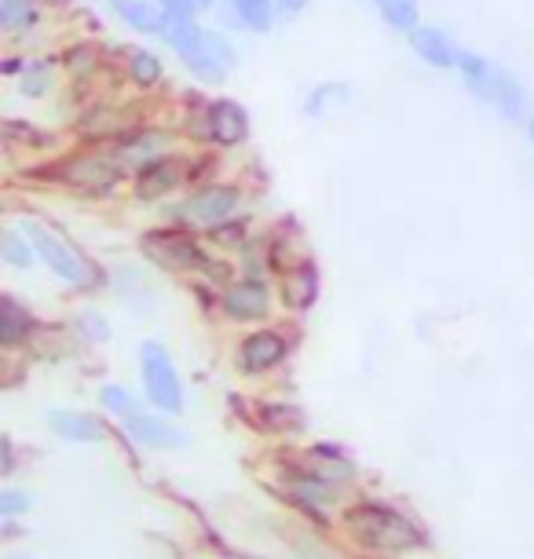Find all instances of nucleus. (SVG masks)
Wrapping results in <instances>:
<instances>
[{
    "label": "nucleus",
    "mask_w": 534,
    "mask_h": 559,
    "mask_svg": "<svg viewBox=\"0 0 534 559\" xmlns=\"http://www.w3.org/2000/svg\"><path fill=\"white\" fill-rule=\"evenodd\" d=\"M348 531L359 537V545L377 552H406L422 545V531L406 515L384 509V504H359L348 512Z\"/></svg>",
    "instance_id": "f257e3e1"
},
{
    "label": "nucleus",
    "mask_w": 534,
    "mask_h": 559,
    "mask_svg": "<svg viewBox=\"0 0 534 559\" xmlns=\"http://www.w3.org/2000/svg\"><path fill=\"white\" fill-rule=\"evenodd\" d=\"M169 45L180 51L202 81H224V70L232 67L235 51L224 45V37L202 34L191 19H173L169 26Z\"/></svg>",
    "instance_id": "f03ea898"
},
{
    "label": "nucleus",
    "mask_w": 534,
    "mask_h": 559,
    "mask_svg": "<svg viewBox=\"0 0 534 559\" xmlns=\"http://www.w3.org/2000/svg\"><path fill=\"white\" fill-rule=\"evenodd\" d=\"M143 384L154 406L169 409V414H176V409L183 406L176 366L169 362V355H165L158 344H143Z\"/></svg>",
    "instance_id": "7ed1b4c3"
},
{
    "label": "nucleus",
    "mask_w": 534,
    "mask_h": 559,
    "mask_svg": "<svg viewBox=\"0 0 534 559\" xmlns=\"http://www.w3.org/2000/svg\"><path fill=\"white\" fill-rule=\"evenodd\" d=\"M23 235L34 241L37 257L45 260L48 267L59 274V278H67L70 286H85V282H88L85 263H81L67 246H62V238H56L48 227H40V224H23Z\"/></svg>",
    "instance_id": "20e7f679"
},
{
    "label": "nucleus",
    "mask_w": 534,
    "mask_h": 559,
    "mask_svg": "<svg viewBox=\"0 0 534 559\" xmlns=\"http://www.w3.org/2000/svg\"><path fill=\"white\" fill-rule=\"evenodd\" d=\"M143 252L154 263L169 271H187V267H205V252L194 246L191 238L176 235V230H154L143 238Z\"/></svg>",
    "instance_id": "39448f33"
},
{
    "label": "nucleus",
    "mask_w": 534,
    "mask_h": 559,
    "mask_svg": "<svg viewBox=\"0 0 534 559\" xmlns=\"http://www.w3.org/2000/svg\"><path fill=\"white\" fill-rule=\"evenodd\" d=\"M235 205H238L235 187H205V191H198L194 198H187L176 213L183 219H194V224H219V219H227L235 213Z\"/></svg>",
    "instance_id": "423d86ee"
},
{
    "label": "nucleus",
    "mask_w": 534,
    "mask_h": 559,
    "mask_svg": "<svg viewBox=\"0 0 534 559\" xmlns=\"http://www.w3.org/2000/svg\"><path fill=\"white\" fill-rule=\"evenodd\" d=\"M124 428H129V436L135 442H143V447H180V442H187L183 431H176L173 425H165L158 417H143L140 409L124 414Z\"/></svg>",
    "instance_id": "0eeeda50"
},
{
    "label": "nucleus",
    "mask_w": 534,
    "mask_h": 559,
    "mask_svg": "<svg viewBox=\"0 0 534 559\" xmlns=\"http://www.w3.org/2000/svg\"><path fill=\"white\" fill-rule=\"evenodd\" d=\"M246 110L235 107L232 99H219L209 107V135H213L216 143H242L246 140Z\"/></svg>",
    "instance_id": "6e6552de"
},
{
    "label": "nucleus",
    "mask_w": 534,
    "mask_h": 559,
    "mask_svg": "<svg viewBox=\"0 0 534 559\" xmlns=\"http://www.w3.org/2000/svg\"><path fill=\"white\" fill-rule=\"evenodd\" d=\"M227 314L238 322H253V319H264L268 314V289L260 282H238V286L227 289Z\"/></svg>",
    "instance_id": "1a4fd4ad"
},
{
    "label": "nucleus",
    "mask_w": 534,
    "mask_h": 559,
    "mask_svg": "<svg viewBox=\"0 0 534 559\" xmlns=\"http://www.w3.org/2000/svg\"><path fill=\"white\" fill-rule=\"evenodd\" d=\"M62 176L70 183L85 187V191H107V187H114V179L121 176V168H114L107 157H78Z\"/></svg>",
    "instance_id": "9d476101"
},
{
    "label": "nucleus",
    "mask_w": 534,
    "mask_h": 559,
    "mask_svg": "<svg viewBox=\"0 0 534 559\" xmlns=\"http://www.w3.org/2000/svg\"><path fill=\"white\" fill-rule=\"evenodd\" d=\"M282 355H286V341L278 333H253L242 344V366L249 373H260V369L282 362Z\"/></svg>",
    "instance_id": "9b49d317"
},
{
    "label": "nucleus",
    "mask_w": 534,
    "mask_h": 559,
    "mask_svg": "<svg viewBox=\"0 0 534 559\" xmlns=\"http://www.w3.org/2000/svg\"><path fill=\"white\" fill-rule=\"evenodd\" d=\"M458 67H462L465 84L476 92L479 99L495 103V96H498V81H501V70H498V67H490V62H487V59H479V56H462V59H458Z\"/></svg>",
    "instance_id": "f8f14e48"
},
{
    "label": "nucleus",
    "mask_w": 534,
    "mask_h": 559,
    "mask_svg": "<svg viewBox=\"0 0 534 559\" xmlns=\"http://www.w3.org/2000/svg\"><path fill=\"white\" fill-rule=\"evenodd\" d=\"M110 4H114V12H118L132 29H140V34H162L165 29L162 8L151 4V0H110Z\"/></svg>",
    "instance_id": "ddd939ff"
},
{
    "label": "nucleus",
    "mask_w": 534,
    "mask_h": 559,
    "mask_svg": "<svg viewBox=\"0 0 534 559\" xmlns=\"http://www.w3.org/2000/svg\"><path fill=\"white\" fill-rule=\"evenodd\" d=\"M411 45H414V51L422 56L425 62H432V67H439V70H450L458 62V56L450 51V40L439 34V29H428V26H422V29H414L411 34Z\"/></svg>",
    "instance_id": "4468645a"
},
{
    "label": "nucleus",
    "mask_w": 534,
    "mask_h": 559,
    "mask_svg": "<svg viewBox=\"0 0 534 559\" xmlns=\"http://www.w3.org/2000/svg\"><path fill=\"white\" fill-rule=\"evenodd\" d=\"M180 183V168L169 157H162V162L146 165L140 173V187H135V194L140 198H162L165 191H173V187Z\"/></svg>",
    "instance_id": "2eb2a0df"
},
{
    "label": "nucleus",
    "mask_w": 534,
    "mask_h": 559,
    "mask_svg": "<svg viewBox=\"0 0 534 559\" xmlns=\"http://www.w3.org/2000/svg\"><path fill=\"white\" fill-rule=\"evenodd\" d=\"M51 428H56L62 439H73V442H99L103 439V425H99L96 417L70 414V409H59V414H51Z\"/></svg>",
    "instance_id": "dca6fc26"
},
{
    "label": "nucleus",
    "mask_w": 534,
    "mask_h": 559,
    "mask_svg": "<svg viewBox=\"0 0 534 559\" xmlns=\"http://www.w3.org/2000/svg\"><path fill=\"white\" fill-rule=\"evenodd\" d=\"M29 325H34L29 314L15 300H4V308H0V341H4V347L23 344L29 336Z\"/></svg>",
    "instance_id": "f3484780"
},
{
    "label": "nucleus",
    "mask_w": 534,
    "mask_h": 559,
    "mask_svg": "<svg viewBox=\"0 0 534 559\" xmlns=\"http://www.w3.org/2000/svg\"><path fill=\"white\" fill-rule=\"evenodd\" d=\"M316 289H319L316 267H300L297 274H293V278H286L289 308H308V304H316Z\"/></svg>",
    "instance_id": "a211bd4d"
},
{
    "label": "nucleus",
    "mask_w": 534,
    "mask_h": 559,
    "mask_svg": "<svg viewBox=\"0 0 534 559\" xmlns=\"http://www.w3.org/2000/svg\"><path fill=\"white\" fill-rule=\"evenodd\" d=\"M235 4V15H238V23L249 26V29H257V34H264V29H271V4L268 0H232Z\"/></svg>",
    "instance_id": "6ab92c4d"
},
{
    "label": "nucleus",
    "mask_w": 534,
    "mask_h": 559,
    "mask_svg": "<svg viewBox=\"0 0 534 559\" xmlns=\"http://www.w3.org/2000/svg\"><path fill=\"white\" fill-rule=\"evenodd\" d=\"M37 19L34 0H0V26L4 29H23Z\"/></svg>",
    "instance_id": "aec40b11"
},
{
    "label": "nucleus",
    "mask_w": 534,
    "mask_h": 559,
    "mask_svg": "<svg viewBox=\"0 0 534 559\" xmlns=\"http://www.w3.org/2000/svg\"><path fill=\"white\" fill-rule=\"evenodd\" d=\"M381 15L389 19L392 26L414 29V23H417V4H414V0H381Z\"/></svg>",
    "instance_id": "412c9836"
},
{
    "label": "nucleus",
    "mask_w": 534,
    "mask_h": 559,
    "mask_svg": "<svg viewBox=\"0 0 534 559\" xmlns=\"http://www.w3.org/2000/svg\"><path fill=\"white\" fill-rule=\"evenodd\" d=\"M129 70H132V81L135 84H154L162 78V62L151 56V51H135L132 62H129Z\"/></svg>",
    "instance_id": "4be33fe9"
},
{
    "label": "nucleus",
    "mask_w": 534,
    "mask_h": 559,
    "mask_svg": "<svg viewBox=\"0 0 534 559\" xmlns=\"http://www.w3.org/2000/svg\"><path fill=\"white\" fill-rule=\"evenodd\" d=\"M0 252H4V260L15 263V267H29V260H34V252H29V246L19 241V235H4V246H0Z\"/></svg>",
    "instance_id": "5701e85b"
},
{
    "label": "nucleus",
    "mask_w": 534,
    "mask_h": 559,
    "mask_svg": "<svg viewBox=\"0 0 534 559\" xmlns=\"http://www.w3.org/2000/svg\"><path fill=\"white\" fill-rule=\"evenodd\" d=\"M103 406L107 409H114V414H132V399H129V392L124 388H118V384H110V388H103Z\"/></svg>",
    "instance_id": "b1692460"
},
{
    "label": "nucleus",
    "mask_w": 534,
    "mask_h": 559,
    "mask_svg": "<svg viewBox=\"0 0 534 559\" xmlns=\"http://www.w3.org/2000/svg\"><path fill=\"white\" fill-rule=\"evenodd\" d=\"M23 509H29L26 493H19V490H4V493H0V512H4V515H19Z\"/></svg>",
    "instance_id": "393cba45"
},
{
    "label": "nucleus",
    "mask_w": 534,
    "mask_h": 559,
    "mask_svg": "<svg viewBox=\"0 0 534 559\" xmlns=\"http://www.w3.org/2000/svg\"><path fill=\"white\" fill-rule=\"evenodd\" d=\"M48 81H51V70H48V62H40V67H34V78L26 73V84H23V88L29 92V96H40V92L48 88Z\"/></svg>",
    "instance_id": "a878e982"
},
{
    "label": "nucleus",
    "mask_w": 534,
    "mask_h": 559,
    "mask_svg": "<svg viewBox=\"0 0 534 559\" xmlns=\"http://www.w3.org/2000/svg\"><path fill=\"white\" fill-rule=\"evenodd\" d=\"M344 88H319L316 96H311V103H308V114H319V110H327L330 103H333V96H341Z\"/></svg>",
    "instance_id": "bb28decb"
},
{
    "label": "nucleus",
    "mask_w": 534,
    "mask_h": 559,
    "mask_svg": "<svg viewBox=\"0 0 534 559\" xmlns=\"http://www.w3.org/2000/svg\"><path fill=\"white\" fill-rule=\"evenodd\" d=\"M162 4L173 19H191L194 15V0H162Z\"/></svg>",
    "instance_id": "cd10ccee"
},
{
    "label": "nucleus",
    "mask_w": 534,
    "mask_h": 559,
    "mask_svg": "<svg viewBox=\"0 0 534 559\" xmlns=\"http://www.w3.org/2000/svg\"><path fill=\"white\" fill-rule=\"evenodd\" d=\"M213 235L216 238H235L238 241V238H242V227H224V230H213Z\"/></svg>",
    "instance_id": "c85d7f7f"
},
{
    "label": "nucleus",
    "mask_w": 534,
    "mask_h": 559,
    "mask_svg": "<svg viewBox=\"0 0 534 559\" xmlns=\"http://www.w3.org/2000/svg\"><path fill=\"white\" fill-rule=\"evenodd\" d=\"M278 4L286 8V12H300V8L308 4V0H278Z\"/></svg>",
    "instance_id": "c756f323"
},
{
    "label": "nucleus",
    "mask_w": 534,
    "mask_h": 559,
    "mask_svg": "<svg viewBox=\"0 0 534 559\" xmlns=\"http://www.w3.org/2000/svg\"><path fill=\"white\" fill-rule=\"evenodd\" d=\"M4 472H12V442L4 439Z\"/></svg>",
    "instance_id": "7c9ffc66"
},
{
    "label": "nucleus",
    "mask_w": 534,
    "mask_h": 559,
    "mask_svg": "<svg viewBox=\"0 0 534 559\" xmlns=\"http://www.w3.org/2000/svg\"><path fill=\"white\" fill-rule=\"evenodd\" d=\"M531 140H534V118H531Z\"/></svg>",
    "instance_id": "2f4dec72"
},
{
    "label": "nucleus",
    "mask_w": 534,
    "mask_h": 559,
    "mask_svg": "<svg viewBox=\"0 0 534 559\" xmlns=\"http://www.w3.org/2000/svg\"><path fill=\"white\" fill-rule=\"evenodd\" d=\"M202 4H209V0H202Z\"/></svg>",
    "instance_id": "473e14b6"
}]
</instances>
